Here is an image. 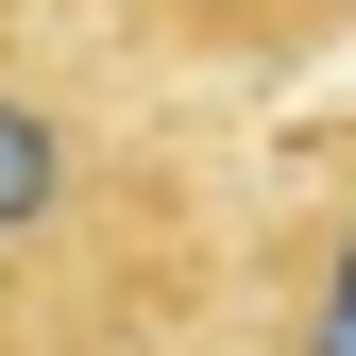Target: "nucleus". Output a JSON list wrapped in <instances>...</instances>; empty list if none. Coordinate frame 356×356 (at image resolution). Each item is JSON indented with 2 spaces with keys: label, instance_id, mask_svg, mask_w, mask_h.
Wrapping results in <instances>:
<instances>
[{
  "label": "nucleus",
  "instance_id": "obj_2",
  "mask_svg": "<svg viewBox=\"0 0 356 356\" xmlns=\"http://www.w3.org/2000/svg\"><path fill=\"white\" fill-rule=\"evenodd\" d=\"M220 339H272V356H356V187L289 204L238 238V289H220Z\"/></svg>",
  "mask_w": 356,
  "mask_h": 356
},
{
  "label": "nucleus",
  "instance_id": "obj_1",
  "mask_svg": "<svg viewBox=\"0 0 356 356\" xmlns=\"http://www.w3.org/2000/svg\"><path fill=\"white\" fill-rule=\"evenodd\" d=\"M254 220L220 204V153L187 102H153L136 51L68 17H0V339L17 356H119V339H220Z\"/></svg>",
  "mask_w": 356,
  "mask_h": 356
},
{
  "label": "nucleus",
  "instance_id": "obj_3",
  "mask_svg": "<svg viewBox=\"0 0 356 356\" xmlns=\"http://www.w3.org/2000/svg\"><path fill=\"white\" fill-rule=\"evenodd\" d=\"M17 17H68V34H102L136 68H238L254 85V68H305L356 0H17Z\"/></svg>",
  "mask_w": 356,
  "mask_h": 356
}]
</instances>
